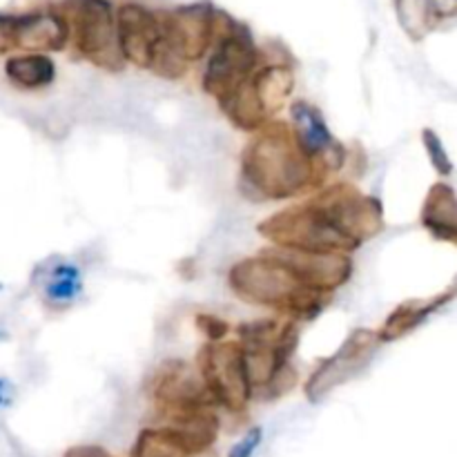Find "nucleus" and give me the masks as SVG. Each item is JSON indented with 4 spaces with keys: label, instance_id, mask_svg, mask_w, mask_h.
Here are the masks:
<instances>
[{
    "label": "nucleus",
    "instance_id": "a211bd4d",
    "mask_svg": "<svg viewBox=\"0 0 457 457\" xmlns=\"http://www.w3.org/2000/svg\"><path fill=\"white\" fill-rule=\"evenodd\" d=\"M80 290H83V277L80 270L74 263L61 262L58 266L49 268L47 277L43 281V293H45V303H49L52 308H67L74 303V299L79 297Z\"/></svg>",
    "mask_w": 457,
    "mask_h": 457
},
{
    "label": "nucleus",
    "instance_id": "f8f14e48",
    "mask_svg": "<svg viewBox=\"0 0 457 457\" xmlns=\"http://www.w3.org/2000/svg\"><path fill=\"white\" fill-rule=\"evenodd\" d=\"M150 397L161 415L196 406H217L205 391L199 373H195L183 360H170L156 370L152 378Z\"/></svg>",
    "mask_w": 457,
    "mask_h": 457
},
{
    "label": "nucleus",
    "instance_id": "412c9836",
    "mask_svg": "<svg viewBox=\"0 0 457 457\" xmlns=\"http://www.w3.org/2000/svg\"><path fill=\"white\" fill-rule=\"evenodd\" d=\"M263 440V431L259 427L250 428L248 433H245L244 437H241L239 442H237L235 446L230 449V453H228V457H253L254 453H257L259 445H262Z\"/></svg>",
    "mask_w": 457,
    "mask_h": 457
},
{
    "label": "nucleus",
    "instance_id": "20e7f679",
    "mask_svg": "<svg viewBox=\"0 0 457 457\" xmlns=\"http://www.w3.org/2000/svg\"><path fill=\"white\" fill-rule=\"evenodd\" d=\"M299 342L297 321L257 320L239 328V346L244 353L245 375L253 395L257 391L279 388V379L290 373L288 361Z\"/></svg>",
    "mask_w": 457,
    "mask_h": 457
},
{
    "label": "nucleus",
    "instance_id": "aec40b11",
    "mask_svg": "<svg viewBox=\"0 0 457 457\" xmlns=\"http://www.w3.org/2000/svg\"><path fill=\"white\" fill-rule=\"evenodd\" d=\"M422 143H424V147H427V154H428V159H431L433 168H436L442 177H451V174H453V163H451L449 154H446L442 138L437 137L433 129H424Z\"/></svg>",
    "mask_w": 457,
    "mask_h": 457
},
{
    "label": "nucleus",
    "instance_id": "5701e85b",
    "mask_svg": "<svg viewBox=\"0 0 457 457\" xmlns=\"http://www.w3.org/2000/svg\"><path fill=\"white\" fill-rule=\"evenodd\" d=\"M65 457H114L110 451L101 449V446L94 445H83V446H74L65 453Z\"/></svg>",
    "mask_w": 457,
    "mask_h": 457
},
{
    "label": "nucleus",
    "instance_id": "7ed1b4c3",
    "mask_svg": "<svg viewBox=\"0 0 457 457\" xmlns=\"http://www.w3.org/2000/svg\"><path fill=\"white\" fill-rule=\"evenodd\" d=\"M228 286L245 303L272 308L293 321L315 320L328 303V295L311 288L275 248L237 262Z\"/></svg>",
    "mask_w": 457,
    "mask_h": 457
},
{
    "label": "nucleus",
    "instance_id": "9d476101",
    "mask_svg": "<svg viewBox=\"0 0 457 457\" xmlns=\"http://www.w3.org/2000/svg\"><path fill=\"white\" fill-rule=\"evenodd\" d=\"M379 339L375 330H355L348 335L346 342L339 346L335 355L321 360L320 369L311 375L306 382V397L311 402H321L335 388L346 384L348 379L355 378L361 369L370 361L373 353L378 351Z\"/></svg>",
    "mask_w": 457,
    "mask_h": 457
},
{
    "label": "nucleus",
    "instance_id": "6e6552de",
    "mask_svg": "<svg viewBox=\"0 0 457 457\" xmlns=\"http://www.w3.org/2000/svg\"><path fill=\"white\" fill-rule=\"evenodd\" d=\"M259 49L253 36L241 27H232L214 52L210 54L204 71V92L219 103V107L237 94V89L257 71Z\"/></svg>",
    "mask_w": 457,
    "mask_h": 457
},
{
    "label": "nucleus",
    "instance_id": "0eeeda50",
    "mask_svg": "<svg viewBox=\"0 0 457 457\" xmlns=\"http://www.w3.org/2000/svg\"><path fill=\"white\" fill-rule=\"evenodd\" d=\"M199 378L214 404L223 406L230 413H244L253 397L248 375H245L244 353L239 342L221 339L208 342L199 351Z\"/></svg>",
    "mask_w": 457,
    "mask_h": 457
},
{
    "label": "nucleus",
    "instance_id": "1a4fd4ad",
    "mask_svg": "<svg viewBox=\"0 0 457 457\" xmlns=\"http://www.w3.org/2000/svg\"><path fill=\"white\" fill-rule=\"evenodd\" d=\"M290 132H293L295 141L303 150V154L315 163L321 177L337 172L344 163H346V147L339 143V138L330 132L328 123H326L324 114L320 107H315L308 101H295L290 105Z\"/></svg>",
    "mask_w": 457,
    "mask_h": 457
},
{
    "label": "nucleus",
    "instance_id": "f257e3e1",
    "mask_svg": "<svg viewBox=\"0 0 457 457\" xmlns=\"http://www.w3.org/2000/svg\"><path fill=\"white\" fill-rule=\"evenodd\" d=\"M257 230L281 250L348 254L384 230V210L360 187L335 183L303 204L263 219Z\"/></svg>",
    "mask_w": 457,
    "mask_h": 457
},
{
    "label": "nucleus",
    "instance_id": "ddd939ff",
    "mask_svg": "<svg viewBox=\"0 0 457 457\" xmlns=\"http://www.w3.org/2000/svg\"><path fill=\"white\" fill-rule=\"evenodd\" d=\"M13 49H27L29 54L58 52L65 47L70 27L65 18L52 12H36L27 16H9Z\"/></svg>",
    "mask_w": 457,
    "mask_h": 457
},
{
    "label": "nucleus",
    "instance_id": "423d86ee",
    "mask_svg": "<svg viewBox=\"0 0 457 457\" xmlns=\"http://www.w3.org/2000/svg\"><path fill=\"white\" fill-rule=\"evenodd\" d=\"M65 22L71 25L80 56L105 71L125 67L116 38V18L107 0H67Z\"/></svg>",
    "mask_w": 457,
    "mask_h": 457
},
{
    "label": "nucleus",
    "instance_id": "f03ea898",
    "mask_svg": "<svg viewBox=\"0 0 457 457\" xmlns=\"http://www.w3.org/2000/svg\"><path fill=\"white\" fill-rule=\"evenodd\" d=\"M241 181L262 199H293L321 186L324 177L295 141L288 123L272 120L241 152Z\"/></svg>",
    "mask_w": 457,
    "mask_h": 457
},
{
    "label": "nucleus",
    "instance_id": "6ab92c4d",
    "mask_svg": "<svg viewBox=\"0 0 457 457\" xmlns=\"http://www.w3.org/2000/svg\"><path fill=\"white\" fill-rule=\"evenodd\" d=\"M129 457H192V453L170 428L150 427L138 433Z\"/></svg>",
    "mask_w": 457,
    "mask_h": 457
},
{
    "label": "nucleus",
    "instance_id": "39448f33",
    "mask_svg": "<svg viewBox=\"0 0 457 457\" xmlns=\"http://www.w3.org/2000/svg\"><path fill=\"white\" fill-rule=\"evenodd\" d=\"M295 89V71L288 65H266L254 71L232 98L221 105L223 114L244 132H259L275 120Z\"/></svg>",
    "mask_w": 457,
    "mask_h": 457
},
{
    "label": "nucleus",
    "instance_id": "4be33fe9",
    "mask_svg": "<svg viewBox=\"0 0 457 457\" xmlns=\"http://www.w3.org/2000/svg\"><path fill=\"white\" fill-rule=\"evenodd\" d=\"M196 328L208 337V342H221L228 335V324L214 315H199L196 317Z\"/></svg>",
    "mask_w": 457,
    "mask_h": 457
},
{
    "label": "nucleus",
    "instance_id": "f3484780",
    "mask_svg": "<svg viewBox=\"0 0 457 457\" xmlns=\"http://www.w3.org/2000/svg\"><path fill=\"white\" fill-rule=\"evenodd\" d=\"M4 74L18 89H43L54 83L56 65L47 54H21L9 58Z\"/></svg>",
    "mask_w": 457,
    "mask_h": 457
},
{
    "label": "nucleus",
    "instance_id": "9b49d317",
    "mask_svg": "<svg viewBox=\"0 0 457 457\" xmlns=\"http://www.w3.org/2000/svg\"><path fill=\"white\" fill-rule=\"evenodd\" d=\"M114 18L123 61L150 71L161 40V13L129 3L123 4Z\"/></svg>",
    "mask_w": 457,
    "mask_h": 457
},
{
    "label": "nucleus",
    "instance_id": "4468645a",
    "mask_svg": "<svg viewBox=\"0 0 457 457\" xmlns=\"http://www.w3.org/2000/svg\"><path fill=\"white\" fill-rule=\"evenodd\" d=\"M395 13L402 29L413 40H422L442 21L455 16V0H395Z\"/></svg>",
    "mask_w": 457,
    "mask_h": 457
},
{
    "label": "nucleus",
    "instance_id": "dca6fc26",
    "mask_svg": "<svg viewBox=\"0 0 457 457\" xmlns=\"http://www.w3.org/2000/svg\"><path fill=\"white\" fill-rule=\"evenodd\" d=\"M453 299V290L440 295V297H433L428 302H422V299H413V302H404L386 317V321L382 324V328L378 330V339L382 342H395V339H402L404 335L413 333L418 326H422L433 312L440 311L445 303H449Z\"/></svg>",
    "mask_w": 457,
    "mask_h": 457
},
{
    "label": "nucleus",
    "instance_id": "2eb2a0df",
    "mask_svg": "<svg viewBox=\"0 0 457 457\" xmlns=\"http://www.w3.org/2000/svg\"><path fill=\"white\" fill-rule=\"evenodd\" d=\"M422 226L445 244L457 241V201L455 190L446 183H436L424 199L422 212H420Z\"/></svg>",
    "mask_w": 457,
    "mask_h": 457
}]
</instances>
